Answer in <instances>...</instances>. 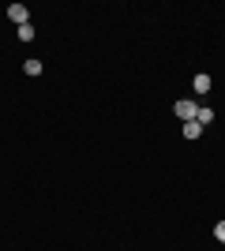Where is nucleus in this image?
I'll return each instance as SVG.
<instances>
[{"mask_svg": "<svg viewBox=\"0 0 225 251\" xmlns=\"http://www.w3.org/2000/svg\"><path fill=\"white\" fill-rule=\"evenodd\" d=\"M8 19L15 23V26H26V23H30V11L23 8V4H11V8H8Z\"/></svg>", "mask_w": 225, "mask_h": 251, "instance_id": "obj_1", "label": "nucleus"}, {"mask_svg": "<svg viewBox=\"0 0 225 251\" xmlns=\"http://www.w3.org/2000/svg\"><path fill=\"white\" fill-rule=\"evenodd\" d=\"M195 113H199V105H195V101H188V98L176 101V116H180V120H195Z\"/></svg>", "mask_w": 225, "mask_h": 251, "instance_id": "obj_2", "label": "nucleus"}, {"mask_svg": "<svg viewBox=\"0 0 225 251\" xmlns=\"http://www.w3.org/2000/svg\"><path fill=\"white\" fill-rule=\"evenodd\" d=\"M195 120H199V127L214 124V109H210V105H199V113H195Z\"/></svg>", "mask_w": 225, "mask_h": 251, "instance_id": "obj_3", "label": "nucleus"}, {"mask_svg": "<svg viewBox=\"0 0 225 251\" xmlns=\"http://www.w3.org/2000/svg\"><path fill=\"white\" fill-rule=\"evenodd\" d=\"M199 135H203L199 120H184V139H199Z\"/></svg>", "mask_w": 225, "mask_h": 251, "instance_id": "obj_4", "label": "nucleus"}, {"mask_svg": "<svg viewBox=\"0 0 225 251\" xmlns=\"http://www.w3.org/2000/svg\"><path fill=\"white\" fill-rule=\"evenodd\" d=\"M210 75H195V94H210Z\"/></svg>", "mask_w": 225, "mask_h": 251, "instance_id": "obj_5", "label": "nucleus"}, {"mask_svg": "<svg viewBox=\"0 0 225 251\" xmlns=\"http://www.w3.org/2000/svg\"><path fill=\"white\" fill-rule=\"evenodd\" d=\"M23 72L30 75V79H38V75H42V60H26V64H23Z\"/></svg>", "mask_w": 225, "mask_h": 251, "instance_id": "obj_6", "label": "nucleus"}, {"mask_svg": "<svg viewBox=\"0 0 225 251\" xmlns=\"http://www.w3.org/2000/svg\"><path fill=\"white\" fill-rule=\"evenodd\" d=\"M19 42H34V26L26 23V26H19Z\"/></svg>", "mask_w": 225, "mask_h": 251, "instance_id": "obj_7", "label": "nucleus"}, {"mask_svg": "<svg viewBox=\"0 0 225 251\" xmlns=\"http://www.w3.org/2000/svg\"><path fill=\"white\" fill-rule=\"evenodd\" d=\"M214 236H218V240L225 244V221H218V225H214Z\"/></svg>", "mask_w": 225, "mask_h": 251, "instance_id": "obj_8", "label": "nucleus"}]
</instances>
